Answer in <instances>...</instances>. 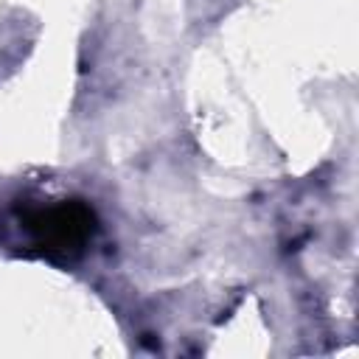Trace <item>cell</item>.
Here are the masks:
<instances>
[{"label":"cell","instance_id":"1","mask_svg":"<svg viewBox=\"0 0 359 359\" xmlns=\"http://www.w3.org/2000/svg\"><path fill=\"white\" fill-rule=\"evenodd\" d=\"M36 241L50 252H70L84 244L93 230V213L79 202H65L48 210H36L28 219Z\"/></svg>","mask_w":359,"mask_h":359}]
</instances>
